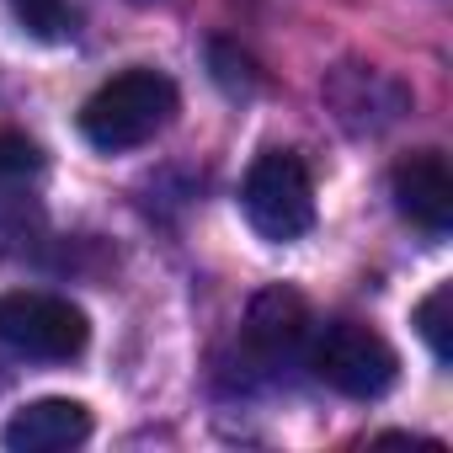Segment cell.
I'll list each match as a JSON object with an SVG mask.
<instances>
[{"label": "cell", "instance_id": "cell-1", "mask_svg": "<svg viewBox=\"0 0 453 453\" xmlns=\"http://www.w3.org/2000/svg\"><path fill=\"white\" fill-rule=\"evenodd\" d=\"M176 118V86L160 70H123L102 81L81 107V134L102 155H123L150 144Z\"/></svg>", "mask_w": 453, "mask_h": 453}, {"label": "cell", "instance_id": "cell-2", "mask_svg": "<svg viewBox=\"0 0 453 453\" xmlns=\"http://www.w3.org/2000/svg\"><path fill=\"white\" fill-rule=\"evenodd\" d=\"M241 208L251 219V230L262 241H299L310 235L315 224V181L304 171V160L294 150H267L257 155V165L246 171V187H241Z\"/></svg>", "mask_w": 453, "mask_h": 453}, {"label": "cell", "instance_id": "cell-3", "mask_svg": "<svg viewBox=\"0 0 453 453\" xmlns=\"http://www.w3.org/2000/svg\"><path fill=\"white\" fill-rule=\"evenodd\" d=\"M0 342L17 357L33 363H70L91 342V320L81 304L43 294V288H17L0 299Z\"/></svg>", "mask_w": 453, "mask_h": 453}, {"label": "cell", "instance_id": "cell-4", "mask_svg": "<svg viewBox=\"0 0 453 453\" xmlns=\"http://www.w3.org/2000/svg\"><path fill=\"white\" fill-rule=\"evenodd\" d=\"M310 368H315L320 384H331V389L347 395V400H379V395L395 384V373H400L395 347H389L379 331L357 326V320L326 326V331L315 336V347H310Z\"/></svg>", "mask_w": 453, "mask_h": 453}, {"label": "cell", "instance_id": "cell-5", "mask_svg": "<svg viewBox=\"0 0 453 453\" xmlns=\"http://www.w3.org/2000/svg\"><path fill=\"white\" fill-rule=\"evenodd\" d=\"M310 336V310L294 288H262L246 310V326H241V352L257 373H283L299 347Z\"/></svg>", "mask_w": 453, "mask_h": 453}, {"label": "cell", "instance_id": "cell-6", "mask_svg": "<svg viewBox=\"0 0 453 453\" xmlns=\"http://www.w3.org/2000/svg\"><path fill=\"white\" fill-rule=\"evenodd\" d=\"M389 197L400 208V219H411L426 235H448L453 230V176L448 160L437 150H416L389 171Z\"/></svg>", "mask_w": 453, "mask_h": 453}, {"label": "cell", "instance_id": "cell-7", "mask_svg": "<svg viewBox=\"0 0 453 453\" xmlns=\"http://www.w3.org/2000/svg\"><path fill=\"white\" fill-rule=\"evenodd\" d=\"M86 437H91V411L81 400H33L0 432L12 453H65L81 448Z\"/></svg>", "mask_w": 453, "mask_h": 453}, {"label": "cell", "instance_id": "cell-8", "mask_svg": "<svg viewBox=\"0 0 453 453\" xmlns=\"http://www.w3.org/2000/svg\"><path fill=\"white\" fill-rule=\"evenodd\" d=\"M342 75L357 86V96H347V91H326V96H331V107L342 112L347 128H357V134L368 128V134H373V128H384V123H395V118L405 112V91H400L384 70H373V65H368V70H363V65H347Z\"/></svg>", "mask_w": 453, "mask_h": 453}, {"label": "cell", "instance_id": "cell-9", "mask_svg": "<svg viewBox=\"0 0 453 453\" xmlns=\"http://www.w3.org/2000/svg\"><path fill=\"white\" fill-rule=\"evenodd\" d=\"M6 6L22 22V33L38 38V43H65L75 33V17H70L65 0H6Z\"/></svg>", "mask_w": 453, "mask_h": 453}, {"label": "cell", "instance_id": "cell-10", "mask_svg": "<svg viewBox=\"0 0 453 453\" xmlns=\"http://www.w3.org/2000/svg\"><path fill=\"white\" fill-rule=\"evenodd\" d=\"M448 304H453V288H448V283H437V288L416 304V331H421V342L432 347L437 363L453 357V342H448Z\"/></svg>", "mask_w": 453, "mask_h": 453}, {"label": "cell", "instance_id": "cell-11", "mask_svg": "<svg viewBox=\"0 0 453 453\" xmlns=\"http://www.w3.org/2000/svg\"><path fill=\"white\" fill-rule=\"evenodd\" d=\"M38 171H43V155H38L33 139H22V134H0V187H22V181L38 176Z\"/></svg>", "mask_w": 453, "mask_h": 453}, {"label": "cell", "instance_id": "cell-12", "mask_svg": "<svg viewBox=\"0 0 453 453\" xmlns=\"http://www.w3.org/2000/svg\"><path fill=\"white\" fill-rule=\"evenodd\" d=\"M213 65H219L213 75H219L224 86H230V91H251V86H257V75H251V59H246V54L235 59V49H224V43H213Z\"/></svg>", "mask_w": 453, "mask_h": 453}]
</instances>
